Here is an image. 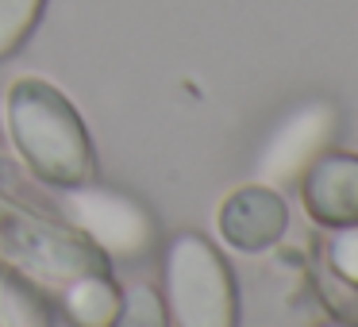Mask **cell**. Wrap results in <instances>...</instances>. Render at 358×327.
Masks as SVG:
<instances>
[{
	"label": "cell",
	"instance_id": "cell-12",
	"mask_svg": "<svg viewBox=\"0 0 358 327\" xmlns=\"http://www.w3.org/2000/svg\"><path fill=\"white\" fill-rule=\"evenodd\" d=\"M327 266L339 281H347L350 289H358V224L331 227L327 239Z\"/></svg>",
	"mask_w": 358,
	"mask_h": 327
},
{
	"label": "cell",
	"instance_id": "cell-6",
	"mask_svg": "<svg viewBox=\"0 0 358 327\" xmlns=\"http://www.w3.org/2000/svg\"><path fill=\"white\" fill-rule=\"evenodd\" d=\"M285 224H289L285 201L262 181L235 189L220 208V235L235 250H247V254L273 247L285 235Z\"/></svg>",
	"mask_w": 358,
	"mask_h": 327
},
{
	"label": "cell",
	"instance_id": "cell-4",
	"mask_svg": "<svg viewBox=\"0 0 358 327\" xmlns=\"http://www.w3.org/2000/svg\"><path fill=\"white\" fill-rule=\"evenodd\" d=\"M70 219L78 224L81 235H89L101 254L116 258H135L155 242V224L143 212V204H135L131 196L112 193L101 185H66L62 196Z\"/></svg>",
	"mask_w": 358,
	"mask_h": 327
},
{
	"label": "cell",
	"instance_id": "cell-5",
	"mask_svg": "<svg viewBox=\"0 0 358 327\" xmlns=\"http://www.w3.org/2000/svg\"><path fill=\"white\" fill-rule=\"evenodd\" d=\"M339 131V116H335L331 104L312 101L293 108L273 135L266 139L262 154H258V181L262 185H285L296 181L320 154L327 150V143Z\"/></svg>",
	"mask_w": 358,
	"mask_h": 327
},
{
	"label": "cell",
	"instance_id": "cell-7",
	"mask_svg": "<svg viewBox=\"0 0 358 327\" xmlns=\"http://www.w3.org/2000/svg\"><path fill=\"white\" fill-rule=\"evenodd\" d=\"M304 208L324 227L358 224V158L355 154H320L301 173Z\"/></svg>",
	"mask_w": 358,
	"mask_h": 327
},
{
	"label": "cell",
	"instance_id": "cell-9",
	"mask_svg": "<svg viewBox=\"0 0 358 327\" xmlns=\"http://www.w3.org/2000/svg\"><path fill=\"white\" fill-rule=\"evenodd\" d=\"M108 327H166V300L150 285L135 281V285L124 289Z\"/></svg>",
	"mask_w": 358,
	"mask_h": 327
},
{
	"label": "cell",
	"instance_id": "cell-3",
	"mask_svg": "<svg viewBox=\"0 0 358 327\" xmlns=\"http://www.w3.org/2000/svg\"><path fill=\"white\" fill-rule=\"evenodd\" d=\"M0 258L43 281H73L101 270V250L55 219L0 196Z\"/></svg>",
	"mask_w": 358,
	"mask_h": 327
},
{
	"label": "cell",
	"instance_id": "cell-13",
	"mask_svg": "<svg viewBox=\"0 0 358 327\" xmlns=\"http://www.w3.org/2000/svg\"><path fill=\"white\" fill-rule=\"evenodd\" d=\"M327 327H347V324H327Z\"/></svg>",
	"mask_w": 358,
	"mask_h": 327
},
{
	"label": "cell",
	"instance_id": "cell-2",
	"mask_svg": "<svg viewBox=\"0 0 358 327\" xmlns=\"http://www.w3.org/2000/svg\"><path fill=\"white\" fill-rule=\"evenodd\" d=\"M166 296L178 327H235V281L201 235H178L166 254Z\"/></svg>",
	"mask_w": 358,
	"mask_h": 327
},
{
	"label": "cell",
	"instance_id": "cell-10",
	"mask_svg": "<svg viewBox=\"0 0 358 327\" xmlns=\"http://www.w3.org/2000/svg\"><path fill=\"white\" fill-rule=\"evenodd\" d=\"M0 327H47V308L20 281L0 277Z\"/></svg>",
	"mask_w": 358,
	"mask_h": 327
},
{
	"label": "cell",
	"instance_id": "cell-8",
	"mask_svg": "<svg viewBox=\"0 0 358 327\" xmlns=\"http://www.w3.org/2000/svg\"><path fill=\"white\" fill-rule=\"evenodd\" d=\"M116 304L120 293L108 277H101V270L66 281V312L78 327H108V319L116 316Z\"/></svg>",
	"mask_w": 358,
	"mask_h": 327
},
{
	"label": "cell",
	"instance_id": "cell-11",
	"mask_svg": "<svg viewBox=\"0 0 358 327\" xmlns=\"http://www.w3.org/2000/svg\"><path fill=\"white\" fill-rule=\"evenodd\" d=\"M43 12V0H0V58L12 54Z\"/></svg>",
	"mask_w": 358,
	"mask_h": 327
},
{
	"label": "cell",
	"instance_id": "cell-1",
	"mask_svg": "<svg viewBox=\"0 0 358 327\" xmlns=\"http://www.w3.org/2000/svg\"><path fill=\"white\" fill-rule=\"evenodd\" d=\"M8 135L20 158L50 185H81L93 177V143L78 108L43 78H20L4 101Z\"/></svg>",
	"mask_w": 358,
	"mask_h": 327
}]
</instances>
